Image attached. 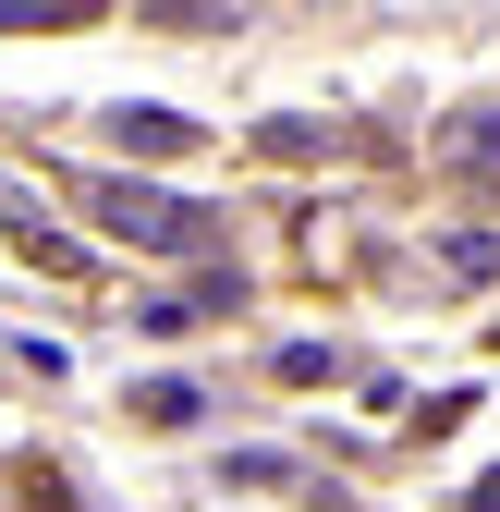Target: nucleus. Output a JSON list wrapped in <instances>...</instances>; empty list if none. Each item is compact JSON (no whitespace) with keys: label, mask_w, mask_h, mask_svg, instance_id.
Listing matches in <instances>:
<instances>
[{"label":"nucleus","mask_w":500,"mask_h":512,"mask_svg":"<svg viewBox=\"0 0 500 512\" xmlns=\"http://www.w3.org/2000/svg\"><path fill=\"white\" fill-rule=\"evenodd\" d=\"M86 208H98V232H110V244H147V256H208V244H220L196 196H171V183H135V171H98V183H86Z\"/></svg>","instance_id":"1"},{"label":"nucleus","mask_w":500,"mask_h":512,"mask_svg":"<svg viewBox=\"0 0 500 512\" xmlns=\"http://www.w3.org/2000/svg\"><path fill=\"white\" fill-rule=\"evenodd\" d=\"M98 135H110V147H147V159H171V147H196V122H183V110H147V98H122Z\"/></svg>","instance_id":"2"},{"label":"nucleus","mask_w":500,"mask_h":512,"mask_svg":"<svg viewBox=\"0 0 500 512\" xmlns=\"http://www.w3.org/2000/svg\"><path fill=\"white\" fill-rule=\"evenodd\" d=\"M330 147H342L330 122H293V110H281V122H257V159H330Z\"/></svg>","instance_id":"3"},{"label":"nucleus","mask_w":500,"mask_h":512,"mask_svg":"<svg viewBox=\"0 0 500 512\" xmlns=\"http://www.w3.org/2000/svg\"><path fill=\"white\" fill-rule=\"evenodd\" d=\"M135 415H147V427H196V415H208V391H196V378H147Z\"/></svg>","instance_id":"4"},{"label":"nucleus","mask_w":500,"mask_h":512,"mask_svg":"<svg viewBox=\"0 0 500 512\" xmlns=\"http://www.w3.org/2000/svg\"><path fill=\"white\" fill-rule=\"evenodd\" d=\"M440 281H464V293L500 281V232H452V244H440Z\"/></svg>","instance_id":"5"},{"label":"nucleus","mask_w":500,"mask_h":512,"mask_svg":"<svg viewBox=\"0 0 500 512\" xmlns=\"http://www.w3.org/2000/svg\"><path fill=\"white\" fill-rule=\"evenodd\" d=\"M269 366H281V378H293V391H305V378H342V354H330V342H281V354H269Z\"/></svg>","instance_id":"6"},{"label":"nucleus","mask_w":500,"mask_h":512,"mask_svg":"<svg viewBox=\"0 0 500 512\" xmlns=\"http://www.w3.org/2000/svg\"><path fill=\"white\" fill-rule=\"evenodd\" d=\"M232 488H305V464H281V452H232Z\"/></svg>","instance_id":"7"},{"label":"nucleus","mask_w":500,"mask_h":512,"mask_svg":"<svg viewBox=\"0 0 500 512\" xmlns=\"http://www.w3.org/2000/svg\"><path fill=\"white\" fill-rule=\"evenodd\" d=\"M452 159H500V110H464L452 122Z\"/></svg>","instance_id":"8"},{"label":"nucleus","mask_w":500,"mask_h":512,"mask_svg":"<svg viewBox=\"0 0 500 512\" xmlns=\"http://www.w3.org/2000/svg\"><path fill=\"white\" fill-rule=\"evenodd\" d=\"M0 25H74V0H0Z\"/></svg>","instance_id":"9"},{"label":"nucleus","mask_w":500,"mask_h":512,"mask_svg":"<svg viewBox=\"0 0 500 512\" xmlns=\"http://www.w3.org/2000/svg\"><path fill=\"white\" fill-rule=\"evenodd\" d=\"M0 220H13V232H49V220H37V196H25V183H0Z\"/></svg>","instance_id":"10"}]
</instances>
